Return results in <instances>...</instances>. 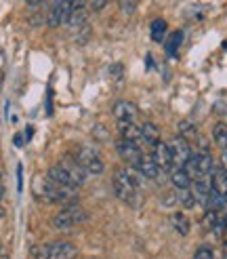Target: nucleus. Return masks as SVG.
<instances>
[{
  "mask_svg": "<svg viewBox=\"0 0 227 259\" xmlns=\"http://www.w3.org/2000/svg\"><path fill=\"white\" fill-rule=\"evenodd\" d=\"M141 173H137L133 166L129 169H118L114 173V179H111V186H114V192L120 200H124L126 204H137L139 200V188H141Z\"/></svg>",
  "mask_w": 227,
  "mask_h": 259,
  "instance_id": "nucleus-1",
  "label": "nucleus"
},
{
  "mask_svg": "<svg viewBox=\"0 0 227 259\" xmlns=\"http://www.w3.org/2000/svg\"><path fill=\"white\" fill-rule=\"evenodd\" d=\"M86 217H88V213L82 209L80 204L70 202L68 206H63V209L53 217V226H55L57 230H70V228H74V226L86 222Z\"/></svg>",
  "mask_w": 227,
  "mask_h": 259,
  "instance_id": "nucleus-2",
  "label": "nucleus"
},
{
  "mask_svg": "<svg viewBox=\"0 0 227 259\" xmlns=\"http://www.w3.org/2000/svg\"><path fill=\"white\" fill-rule=\"evenodd\" d=\"M40 196L46 200V202H68V200H74V194H76V188H70V186H61V184H55V181H44V184L38 188Z\"/></svg>",
  "mask_w": 227,
  "mask_h": 259,
  "instance_id": "nucleus-3",
  "label": "nucleus"
},
{
  "mask_svg": "<svg viewBox=\"0 0 227 259\" xmlns=\"http://www.w3.org/2000/svg\"><path fill=\"white\" fill-rule=\"evenodd\" d=\"M76 160H78L91 175H101L105 171V164H103V160H101V156L91 148H80L78 152H76Z\"/></svg>",
  "mask_w": 227,
  "mask_h": 259,
  "instance_id": "nucleus-4",
  "label": "nucleus"
},
{
  "mask_svg": "<svg viewBox=\"0 0 227 259\" xmlns=\"http://www.w3.org/2000/svg\"><path fill=\"white\" fill-rule=\"evenodd\" d=\"M116 148H118L120 158H122L126 164H129V166H133V169H137V166H139V160H141V156H143V152L139 150V146L135 144V141L120 139L118 144H116Z\"/></svg>",
  "mask_w": 227,
  "mask_h": 259,
  "instance_id": "nucleus-5",
  "label": "nucleus"
},
{
  "mask_svg": "<svg viewBox=\"0 0 227 259\" xmlns=\"http://www.w3.org/2000/svg\"><path fill=\"white\" fill-rule=\"evenodd\" d=\"M168 146H171V152H173V162H175V166H183V164L187 162V158L192 156V148H189L187 139H183L181 135L175 137Z\"/></svg>",
  "mask_w": 227,
  "mask_h": 259,
  "instance_id": "nucleus-6",
  "label": "nucleus"
},
{
  "mask_svg": "<svg viewBox=\"0 0 227 259\" xmlns=\"http://www.w3.org/2000/svg\"><path fill=\"white\" fill-rule=\"evenodd\" d=\"M61 166L66 169L68 173H70V177L74 179V184L76 186H82L84 181H86V175H88V171L84 169V166L76 160V158H70V156H66L61 160Z\"/></svg>",
  "mask_w": 227,
  "mask_h": 259,
  "instance_id": "nucleus-7",
  "label": "nucleus"
},
{
  "mask_svg": "<svg viewBox=\"0 0 227 259\" xmlns=\"http://www.w3.org/2000/svg\"><path fill=\"white\" fill-rule=\"evenodd\" d=\"M154 158H156V162H158V166L160 169H164V171H173V166H175V162H173V152H171V146L168 144H160L154 148Z\"/></svg>",
  "mask_w": 227,
  "mask_h": 259,
  "instance_id": "nucleus-8",
  "label": "nucleus"
},
{
  "mask_svg": "<svg viewBox=\"0 0 227 259\" xmlns=\"http://www.w3.org/2000/svg\"><path fill=\"white\" fill-rule=\"evenodd\" d=\"M137 171L141 173L145 179H156L160 175V166H158V162L154 158V154H143L141 160H139Z\"/></svg>",
  "mask_w": 227,
  "mask_h": 259,
  "instance_id": "nucleus-9",
  "label": "nucleus"
},
{
  "mask_svg": "<svg viewBox=\"0 0 227 259\" xmlns=\"http://www.w3.org/2000/svg\"><path fill=\"white\" fill-rule=\"evenodd\" d=\"M78 249L72 242H50V259H74Z\"/></svg>",
  "mask_w": 227,
  "mask_h": 259,
  "instance_id": "nucleus-10",
  "label": "nucleus"
},
{
  "mask_svg": "<svg viewBox=\"0 0 227 259\" xmlns=\"http://www.w3.org/2000/svg\"><path fill=\"white\" fill-rule=\"evenodd\" d=\"M114 116H116V120L135 122V118H137L135 103H131V101H116V106H114Z\"/></svg>",
  "mask_w": 227,
  "mask_h": 259,
  "instance_id": "nucleus-11",
  "label": "nucleus"
},
{
  "mask_svg": "<svg viewBox=\"0 0 227 259\" xmlns=\"http://www.w3.org/2000/svg\"><path fill=\"white\" fill-rule=\"evenodd\" d=\"M48 179H50V181H55V184H61V186L78 188V186L74 184V179L70 177V173L63 169L61 164H53V166H50V169H48Z\"/></svg>",
  "mask_w": 227,
  "mask_h": 259,
  "instance_id": "nucleus-12",
  "label": "nucleus"
},
{
  "mask_svg": "<svg viewBox=\"0 0 227 259\" xmlns=\"http://www.w3.org/2000/svg\"><path fill=\"white\" fill-rule=\"evenodd\" d=\"M118 131L122 135V139L126 141H137L141 139V126H137L135 122H126V120H118Z\"/></svg>",
  "mask_w": 227,
  "mask_h": 259,
  "instance_id": "nucleus-13",
  "label": "nucleus"
},
{
  "mask_svg": "<svg viewBox=\"0 0 227 259\" xmlns=\"http://www.w3.org/2000/svg\"><path fill=\"white\" fill-rule=\"evenodd\" d=\"M171 181H173V186H175L177 190H187V188H192V177L187 175V171L183 169V166H173Z\"/></svg>",
  "mask_w": 227,
  "mask_h": 259,
  "instance_id": "nucleus-14",
  "label": "nucleus"
},
{
  "mask_svg": "<svg viewBox=\"0 0 227 259\" xmlns=\"http://www.w3.org/2000/svg\"><path fill=\"white\" fill-rule=\"evenodd\" d=\"M141 139L145 141L147 146L156 148V146L160 144V128H158L154 122H145V124L141 126Z\"/></svg>",
  "mask_w": 227,
  "mask_h": 259,
  "instance_id": "nucleus-15",
  "label": "nucleus"
},
{
  "mask_svg": "<svg viewBox=\"0 0 227 259\" xmlns=\"http://www.w3.org/2000/svg\"><path fill=\"white\" fill-rule=\"evenodd\" d=\"M210 184H212V190L227 196V173L223 169H214L212 175H210Z\"/></svg>",
  "mask_w": 227,
  "mask_h": 259,
  "instance_id": "nucleus-16",
  "label": "nucleus"
},
{
  "mask_svg": "<svg viewBox=\"0 0 227 259\" xmlns=\"http://www.w3.org/2000/svg\"><path fill=\"white\" fill-rule=\"evenodd\" d=\"M171 224H173V228H175V232L177 234H181V236H187L189 234V219H187V215H183V213H175L173 217H171Z\"/></svg>",
  "mask_w": 227,
  "mask_h": 259,
  "instance_id": "nucleus-17",
  "label": "nucleus"
},
{
  "mask_svg": "<svg viewBox=\"0 0 227 259\" xmlns=\"http://www.w3.org/2000/svg\"><path fill=\"white\" fill-rule=\"evenodd\" d=\"M212 141L221 150H227V124L225 122H217L212 126Z\"/></svg>",
  "mask_w": 227,
  "mask_h": 259,
  "instance_id": "nucleus-18",
  "label": "nucleus"
},
{
  "mask_svg": "<svg viewBox=\"0 0 227 259\" xmlns=\"http://www.w3.org/2000/svg\"><path fill=\"white\" fill-rule=\"evenodd\" d=\"M151 40L154 42H162L164 40V36H166V30H168V25L164 19H154L151 21Z\"/></svg>",
  "mask_w": 227,
  "mask_h": 259,
  "instance_id": "nucleus-19",
  "label": "nucleus"
},
{
  "mask_svg": "<svg viewBox=\"0 0 227 259\" xmlns=\"http://www.w3.org/2000/svg\"><path fill=\"white\" fill-rule=\"evenodd\" d=\"M181 42H183V32H173L168 38H166V55L168 57H175L177 55V51H179V47H181Z\"/></svg>",
  "mask_w": 227,
  "mask_h": 259,
  "instance_id": "nucleus-20",
  "label": "nucleus"
},
{
  "mask_svg": "<svg viewBox=\"0 0 227 259\" xmlns=\"http://www.w3.org/2000/svg\"><path fill=\"white\" fill-rule=\"evenodd\" d=\"M179 202L185 206V209H194L196 206V196H194V192L192 190H179Z\"/></svg>",
  "mask_w": 227,
  "mask_h": 259,
  "instance_id": "nucleus-21",
  "label": "nucleus"
},
{
  "mask_svg": "<svg viewBox=\"0 0 227 259\" xmlns=\"http://www.w3.org/2000/svg\"><path fill=\"white\" fill-rule=\"evenodd\" d=\"M179 135L183 139H194V137H198V131H196V126L192 122L183 120V122H179Z\"/></svg>",
  "mask_w": 227,
  "mask_h": 259,
  "instance_id": "nucleus-22",
  "label": "nucleus"
},
{
  "mask_svg": "<svg viewBox=\"0 0 227 259\" xmlns=\"http://www.w3.org/2000/svg\"><path fill=\"white\" fill-rule=\"evenodd\" d=\"M82 23H84V13L82 11H74L70 15V19H68V25L76 30V28H80Z\"/></svg>",
  "mask_w": 227,
  "mask_h": 259,
  "instance_id": "nucleus-23",
  "label": "nucleus"
},
{
  "mask_svg": "<svg viewBox=\"0 0 227 259\" xmlns=\"http://www.w3.org/2000/svg\"><path fill=\"white\" fill-rule=\"evenodd\" d=\"M194 259H214V253L210 247H198L194 253Z\"/></svg>",
  "mask_w": 227,
  "mask_h": 259,
  "instance_id": "nucleus-24",
  "label": "nucleus"
},
{
  "mask_svg": "<svg viewBox=\"0 0 227 259\" xmlns=\"http://www.w3.org/2000/svg\"><path fill=\"white\" fill-rule=\"evenodd\" d=\"M120 7L126 15H131V13L137 9V0H120Z\"/></svg>",
  "mask_w": 227,
  "mask_h": 259,
  "instance_id": "nucleus-25",
  "label": "nucleus"
},
{
  "mask_svg": "<svg viewBox=\"0 0 227 259\" xmlns=\"http://www.w3.org/2000/svg\"><path fill=\"white\" fill-rule=\"evenodd\" d=\"M105 5H107V0H91V7H93L95 11H101Z\"/></svg>",
  "mask_w": 227,
  "mask_h": 259,
  "instance_id": "nucleus-26",
  "label": "nucleus"
},
{
  "mask_svg": "<svg viewBox=\"0 0 227 259\" xmlns=\"http://www.w3.org/2000/svg\"><path fill=\"white\" fill-rule=\"evenodd\" d=\"M221 169L227 173V152H223V156H221Z\"/></svg>",
  "mask_w": 227,
  "mask_h": 259,
  "instance_id": "nucleus-27",
  "label": "nucleus"
},
{
  "mask_svg": "<svg viewBox=\"0 0 227 259\" xmlns=\"http://www.w3.org/2000/svg\"><path fill=\"white\" fill-rule=\"evenodd\" d=\"M25 3H28L30 7H38V5H40V3H42V0H25Z\"/></svg>",
  "mask_w": 227,
  "mask_h": 259,
  "instance_id": "nucleus-28",
  "label": "nucleus"
},
{
  "mask_svg": "<svg viewBox=\"0 0 227 259\" xmlns=\"http://www.w3.org/2000/svg\"><path fill=\"white\" fill-rule=\"evenodd\" d=\"M0 259H9V253H5V251H0Z\"/></svg>",
  "mask_w": 227,
  "mask_h": 259,
  "instance_id": "nucleus-29",
  "label": "nucleus"
},
{
  "mask_svg": "<svg viewBox=\"0 0 227 259\" xmlns=\"http://www.w3.org/2000/svg\"><path fill=\"white\" fill-rule=\"evenodd\" d=\"M223 257L227 259V242H225V247H223Z\"/></svg>",
  "mask_w": 227,
  "mask_h": 259,
  "instance_id": "nucleus-30",
  "label": "nucleus"
},
{
  "mask_svg": "<svg viewBox=\"0 0 227 259\" xmlns=\"http://www.w3.org/2000/svg\"><path fill=\"white\" fill-rule=\"evenodd\" d=\"M3 217H5V211H3V209H0V219H3Z\"/></svg>",
  "mask_w": 227,
  "mask_h": 259,
  "instance_id": "nucleus-31",
  "label": "nucleus"
},
{
  "mask_svg": "<svg viewBox=\"0 0 227 259\" xmlns=\"http://www.w3.org/2000/svg\"><path fill=\"white\" fill-rule=\"evenodd\" d=\"M0 198H3V188H0Z\"/></svg>",
  "mask_w": 227,
  "mask_h": 259,
  "instance_id": "nucleus-32",
  "label": "nucleus"
}]
</instances>
